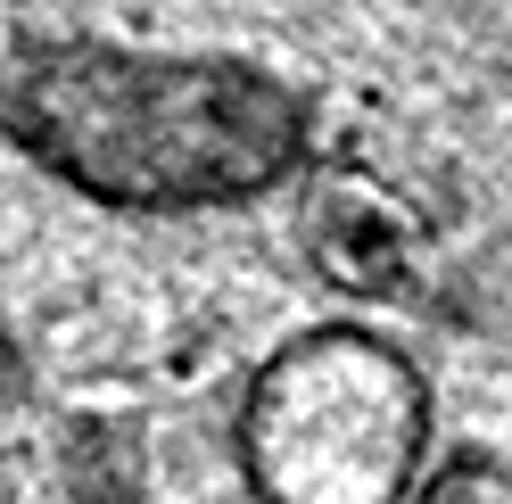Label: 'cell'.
Wrapping results in <instances>:
<instances>
[{"label":"cell","instance_id":"obj_1","mask_svg":"<svg viewBox=\"0 0 512 504\" xmlns=\"http://www.w3.org/2000/svg\"><path fill=\"white\" fill-rule=\"evenodd\" d=\"M0 133L91 207L116 215H215L281 191L314 108L248 58H149V50H34L0 83Z\"/></svg>","mask_w":512,"mask_h":504},{"label":"cell","instance_id":"obj_2","mask_svg":"<svg viewBox=\"0 0 512 504\" xmlns=\"http://www.w3.org/2000/svg\"><path fill=\"white\" fill-rule=\"evenodd\" d=\"M430 463L438 397L372 323H306L240 381L232 471L248 504H422Z\"/></svg>","mask_w":512,"mask_h":504},{"label":"cell","instance_id":"obj_3","mask_svg":"<svg viewBox=\"0 0 512 504\" xmlns=\"http://www.w3.org/2000/svg\"><path fill=\"white\" fill-rule=\"evenodd\" d=\"M422 504H512V455L504 447H446L422 480Z\"/></svg>","mask_w":512,"mask_h":504},{"label":"cell","instance_id":"obj_4","mask_svg":"<svg viewBox=\"0 0 512 504\" xmlns=\"http://www.w3.org/2000/svg\"><path fill=\"white\" fill-rule=\"evenodd\" d=\"M25 389V356H17V339H9V323H0V405H9Z\"/></svg>","mask_w":512,"mask_h":504}]
</instances>
